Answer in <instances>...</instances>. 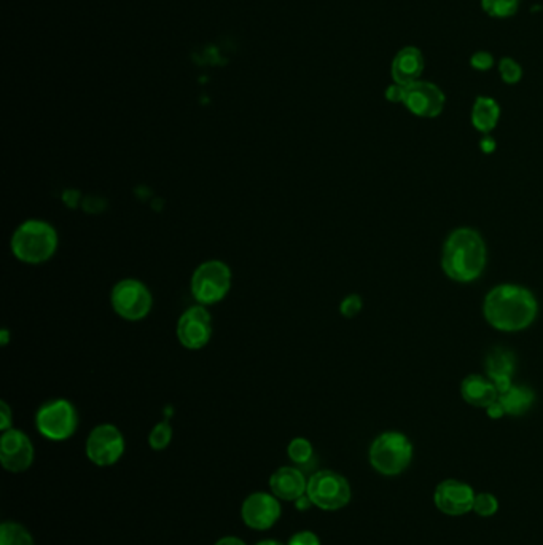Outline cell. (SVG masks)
Wrapping results in <instances>:
<instances>
[{
  "label": "cell",
  "instance_id": "1",
  "mask_svg": "<svg viewBox=\"0 0 543 545\" xmlns=\"http://www.w3.org/2000/svg\"><path fill=\"white\" fill-rule=\"evenodd\" d=\"M537 300L530 290L515 284H500L486 296L483 313L491 328L519 332L537 318Z\"/></svg>",
  "mask_w": 543,
  "mask_h": 545
},
{
  "label": "cell",
  "instance_id": "2",
  "mask_svg": "<svg viewBox=\"0 0 543 545\" xmlns=\"http://www.w3.org/2000/svg\"><path fill=\"white\" fill-rule=\"evenodd\" d=\"M486 267V244L472 228L454 230L443 244L441 268L456 283H472Z\"/></svg>",
  "mask_w": 543,
  "mask_h": 545
},
{
  "label": "cell",
  "instance_id": "3",
  "mask_svg": "<svg viewBox=\"0 0 543 545\" xmlns=\"http://www.w3.org/2000/svg\"><path fill=\"white\" fill-rule=\"evenodd\" d=\"M58 249V233L55 227L45 222L31 218L15 230L12 237V252L20 262L27 265L45 263Z\"/></svg>",
  "mask_w": 543,
  "mask_h": 545
},
{
  "label": "cell",
  "instance_id": "4",
  "mask_svg": "<svg viewBox=\"0 0 543 545\" xmlns=\"http://www.w3.org/2000/svg\"><path fill=\"white\" fill-rule=\"evenodd\" d=\"M413 459V445L400 432H384L370 447V462L379 474L394 477L407 470Z\"/></svg>",
  "mask_w": 543,
  "mask_h": 545
},
{
  "label": "cell",
  "instance_id": "5",
  "mask_svg": "<svg viewBox=\"0 0 543 545\" xmlns=\"http://www.w3.org/2000/svg\"><path fill=\"white\" fill-rule=\"evenodd\" d=\"M231 268L222 260H207L199 265L193 273V297L199 305H214L222 302L231 289Z\"/></svg>",
  "mask_w": 543,
  "mask_h": 545
},
{
  "label": "cell",
  "instance_id": "6",
  "mask_svg": "<svg viewBox=\"0 0 543 545\" xmlns=\"http://www.w3.org/2000/svg\"><path fill=\"white\" fill-rule=\"evenodd\" d=\"M307 494L314 506L335 512L349 504L351 487L343 475L333 470H319L307 480Z\"/></svg>",
  "mask_w": 543,
  "mask_h": 545
},
{
  "label": "cell",
  "instance_id": "7",
  "mask_svg": "<svg viewBox=\"0 0 543 545\" xmlns=\"http://www.w3.org/2000/svg\"><path fill=\"white\" fill-rule=\"evenodd\" d=\"M78 417L75 407L65 399L48 400L40 407L35 415V426L48 440L61 442L74 436L77 429Z\"/></svg>",
  "mask_w": 543,
  "mask_h": 545
},
{
  "label": "cell",
  "instance_id": "8",
  "mask_svg": "<svg viewBox=\"0 0 543 545\" xmlns=\"http://www.w3.org/2000/svg\"><path fill=\"white\" fill-rule=\"evenodd\" d=\"M110 303L116 315L126 321H141L154 307V297L147 286L137 279H123L110 294Z\"/></svg>",
  "mask_w": 543,
  "mask_h": 545
},
{
  "label": "cell",
  "instance_id": "9",
  "mask_svg": "<svg viewBox=\"0 0 543 545\" xmlns=\"http://www.w3.org/2000/svg\"><path fill=\"white\" fill-rule=\"evenodd\" d=\"M85 451L93 464L101 468L114 466L125 453V439L114 424H99L86 439Z\"/></svg>",
  "mask_w": 543,
  "mask_h": 545
},
{
  "label": "cell",
  "instance_id": "10",
  "mask_svg": "<svg viewBox=\"0 0 543 545\" xmlns=\"http://www.w3.org/2000/svg\"><path fill=\"white\" fill-rule=\"evenodd\" d=\"M176 334L180 345L186 349L205 348L212 337V316L205 305H195L186 309L177 321Z\"/></svg>",
  "mask_w": 543,
  "mask_h": 545
},
{
  "label": "cell",
  "instance_id": "11",
  "mask_svg": "<svg viewBox=\"0 0 543 545\" xmlns=\"http://www.w3.org/2000/svg\"><path fill=\"white\" fill-rule=\"evenodd\" d=\"M0 461L8 472H25L34 461L31 439L18 429L4 430L0 439Z\"/></svg>",
  "mask_w": 543,
  "mask_h": 545
},
{
  "label": "cell",
  "instance_id": "12",
  "mask_svg": "<svg viewBox=\"0 0 543 545\" xmlns=\"http://www.w3.org/2000/svg\"><path fill=\"white\" fill-rule=\"evenodd\" d=\"M445 95L437 85L417 80L415 84L405 86L403 104L407 109L422 118H435L440 116L445 107Z\"/></svg>",
  "mask_w": 543,
  "mask_h": 545
},
{
  "label": "cell",
  "instance_id": "13",
  "mask_svg": "<svg viewBox=\"0 0 543 545\" xmlns=\"http://www.w3.org/2000/svg\"><path fill=\"white\" fill-rule=\"evenodd\" d=\"M241 517L244 523L252 530L265 531L275 526L276 521L281 517V504L275 494H250L243 502Z\"/></svg>",
  "mask_w": 543,
  "mask_h": 545
},
{
  "label": "cell",
  "instance_id": "14",
  "mask_svg": "<svg viewBox=\"0 0 543 545\" xmlns=\"http://www.w3.org/2000/svg\"><path fill=\"white\" fill-rule=\"evenodd\" d=\"M475 494L472 487L464 481L445 480L435 488L434 502L440 512L459 517L472 512Z\"/></svg>",
  "mask_w": 543,
  "mask_h": 545
},
{
  "label": "cell",
  "instance_id": "15",
  "mask_svg": "<svg viewBox=\"0 0 543 545\" xmlns=\"http://www.w3.org/2000/svg\"><path fill=\"white\" fill-rule=\"evenodd\" d=\"M271 493L277 500H297L307 494V480L303 470L297 468H281L269 479Z\"/></svg>",
  "mask_w": 543,
  "mask_h": 545
},
{
  "label": "cell",
  "instance_id": "16",
  "mask_svg": "<svg viewBox=\"0 0 543 545\" xmlns=\"http://www.w3.org/2000/svg\"><path fill=\"white\" fill-rule=\"evenodd\" d=\"M426 63L422 56L421 50L416 46H405L400 52L397 53L396 58L392 61V78L397 85L408 86L419 80L424 72Z\"/></svg>",
  "mask_w": 543,
  "mask_h": 545
},
{
  "label": "cell",
  "instance_id": "17",
  "mask_svg": "<svg viewBox=\"0 0 543 545\" xmlns=\"http://www.w3.org/2000/svg\"><path fill=\"white\" fill-rule=\"evenodd\" d=\"M485 367L486 375L498 388V394L513 385L511 379H513V373L517 368V359H515V354L508 349L498 348V349L491 351L486 358Z\"/></svg>",
  "mask_w": 543,
  "mask_h": 545
},
{
  "label": "cell",
  "instance_id": "18",
  "mask_svg": "<svg viewBox=\"0 0 543 545\" xmlns=\"http://www.w3.org/2000/svg\"><path fill=\"white\" fill-rule=\"evenodd\" d=\"M460 394L467 404L479 409H488L498 399V388L494 386L491 379L483 378L479 375L467 377L460 385Z\"/></svg>",
  "mask_w": 543,
  "mask_h": 545
},
{
  "label": "cell",
  "instance_id": "19",
  "mask_svg": "<svg viewBox=\"0 0 543 545\" xmlns=\"http://www.w3.org/2000/svg\"><path fill=\"white\" fill-rule=\"evenodd\" d=\"M498 400L502 405L505 415L521 417L534 404V392L524 386L511 385L508 389L498 394Z\"/></svg>",
  "mask_w": 543,
  "mask_h": 545
},
{
  "label": "cell",
  "instance_id": "20",
  "mask_svg": "<svg viewBox=\"0 0 543 545\" xmlns=\"http://www.w3.org/2000/svg\"><path fill=\"white\" fill-rule=\"evenodd\" d=\"M498 118H500V107L492 97H477L472 109L473 128L488 135L498 126Z\"/></svg>",
  "mask_w": 543,
  "mask_h": 545
},
{
  "label": "cell",
  "instance_id": "21",
  "mask_svg": "<svg viewBox=\"0 0 543 545\" xmlns=\"http://www.w3.org/2000/svg\"><path fill=\"white\" fill-rule=\"evenodd\" d=\"M0 545H34V539L25 526L5 521L0 526Z\"/></svg>",
  "mask_w": 543,
  "mask_h": 545
},
{
  "label": "cell",
  "instance_id": "22",
  "mask_svg": "<svg viewBox=\"0 0 543 545\" xmlns=\"http://www.w3.org/2000/svg\"><path fill=\"white\" fill-rule=\"evenodd\" d=\"M287 455L290 461L298 464V466H309V462L313 461L314 449L313 445L307 439H294L288 443Z\"/></svg>",
  "mask_w": 543,
  "mask_h": 545
},
{
  "label": "cell",
  "instance_id": "23",
  "mask_svg": "<svg viewBox=\"0 0 543 545\" xmlns=\"http://www.w3.org/2000/svg\"><path fill=\"white\" fill-rule=\"evenodd\" d=\"M521 0H483L481 5L486 14L492 18H508L519 8Z\"/></svg>",
  "mask_w": 543,
  "mask_h": 545
},
{
  "label": "cell",
  "instance_id": "24",
  "mask_svg": "<svg viewBox=\"0 0 543 545\" xmlns=\"http://www.w3.org/2000/svg\"><path fill=\"white\" fill-rule=\"evenodd\" d=\"M171 440H173V428L167 421H161L155 426L154 429L150 430V436H148L150 449H156V451L167 449Z\"/></svg>",
  "mask_w": 543,
  "mask_h": 545
},
{
  "label": "cell",
  "instance_id": "25",
  "mask_svg": "<svg viewBox=\"0 0 543 545\" xmlns=\"http://www.w3.org/2000/svg\"><path fill=\"white\" fill-rule=\"evenodd\" d=\"M472 510L479 517H492L498 510V498L491 493L475 494Z\"/></svg>",
  "mask_w": 543,
  "mask_h": 545
},
{
  "label": "cell",
  "instance_id": "26",
  "mask_svg": "<svg viewBox=\"0 0 543 545\" xmlns=\"http://www.w3.org/2000/svg\"><path fill=\"white\" fill-rule=\"evenodd\" d=\"M498 72L505 84L515 85L523 77V69L515 59L504 58L498 63Z\"/></svg>",
  "mask_w": 543,
  "mask_h": 545
},
{
  "label": "cell",
  "instance_id": "27",
  "mask_svg": "<svg viewBox=\"0 0 543 545\" xmlns=\"http://www.w3.org/2000/svg\"><path fill=\"white\" fill-rule=\"evenodd\" d=\"M360 309H362V300H360V297L358 296L346 297L345 300L341 302V307H339L341 315L346 316V318L357 316L360 313Z\"/></svg>",
  "mask_w": 543,
  "mask_h": 545
},
{
  "label": "cell",
  "instance_id": "28",
  "mask_svg": "<svg viewBox=\"0 0 543 545\" xmlns=\"http://www.w3.org/2000/svg\"><path fill=\"white\" fill-rule=\"evenodd\" d=\"M470 65L477 71H489L494 65V58H492L491 53L477 52L470 58Z\"/></svg>",
  "mask_w": 543,
  "mask_h": 545
},
{
  "label": "cell",
  "instance_id": "29",
  "mask_svg": "<svg viewBox=\"0 0 543 545\" xmlns=\"http://www.w3.org/2000/svg\"><path fill=\"white\" fill-rule=\"evenodd\" d=\"M288 545H320V540L314 532L301 531L288 540Z\"/></svg>",
  "mask_w": 543,
  "mask_h": 545
},
{
  "label": "cell",
  "instance_id": "30",
  "mask_svg": "<svg viewBox=\"0 0 543 545\" xmlns=\"http://www.w3.org/2000/svg\"><path fill=\"white\" fill-rule=\"evenodd\" d=\"M12 419H14L12 409L8 407L7 402H2L0 404V429H12Z\"/></svg>",
  "mask_w": 543,
  "mask_h": 545
},
{
  "label": "cell",
  "instance_id": "31",
  "mask_svg": "<svg viewBox=\"0 0 543 545\" xmlns=\"http://www.w3.org/2000/svg\"><path fill=\"white\" fill-rule=\"evenodd\" d=\"M403 96H405V86L402 85H392L386 90V99L390 103L403 104Z\"/></svg>",
  "mask_w": 543,
  "mask_h": 545
},
{
  "label": "cell",
  "instance_id": "32",
  "mask_svg": "<svg viewBox=\"0 0 543 545\" xmlns=\"http://www.w3.org/2000/svg\"><path fill=\"white\" fill-rule=\"evenodd\" d=\"M486 411H488V415L491 418H500L505 415L504 409H502V405L498 404V400H496L494 404L489 405V407L486 409Z\"/></svg>",
  "mask_w": 543,
  "mask_h": 545
},
{
  "label": "cell",
  "instance_id": "33",
  "mask_svg": "<svg viewBox=\"0 0 543 545\" xmlns=\"http://www.w3.org/2000/svg\"><path fill=\"white\" fill-rule=\"evenodd\" d=\"M216 545H246V542H244L243 539L235 538V536H226V538L217 540Z\"/></svg>",
  "mask_w": 543,
  "mask_h": 545
},
{
  "label": "cell",
  "instance_id": "34",
  "mask_svg": "<svg viewBox=\"0 0 543 545\" xmlns=\"http://www.w3.org/2000/svg\"><path fill=\"white\" fill-rule=\"evenodd\" d=\"M295 504H297V507H298V510H307L309 507L314 506L307 494H305V496H301V498H298V500H295Z\"/></svg>",
  "mask_w": 543,
  "mask_h": 545
},
{
  "label": "cell",
  "instance_id": "35",
  "mask_svg": "<svg viewBox=\"0 0 543 545\" xmlns=\"http://www.w3.org/2000/svg\"><path fill=\"white\" fill-rule=\"evenodd\" d=\"M494 146H496V142H494V139H491V137H485V139L481 141V148H483L485 152H488V154L494 150Z\"/></svg>",
  "mask_w": 543,
  "mask_h": 545
},
{
  "label": "cell",
  "instance_id": "36",
  "mask_svg": "<svg viewBox=\"0 0 543 545\" xmlns=\"http://www.w3.org/2000/svg\"><path fill=\"white\" fill-rule=\"evenodd\" d=\"M256 545H282L279 542H276V540H262V542H258Z\"/></svg>",
  "mask_w": 543,
  "mask_h": 545
},
{
  "label": "cell",
  "instance_id": "37",
  "mask_svg": "<svg viewBox=\"0 0 543 545\" xmlns=\"http://www.w3.org/2000/svg\"><path fill=\"white\" fill-rule=\"evenodd\" d=\"M5 343H7V332L4 330V345H5Z\"/></svg>",
  "mask_w": 543,
  "mask_h": 545
}]
</instances>
